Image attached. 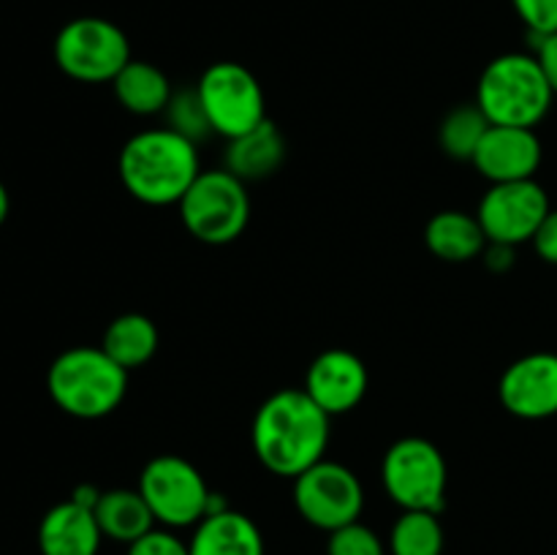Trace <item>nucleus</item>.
<instances>
[{"label":"nucleus","mask_w":557,"mask_h":555,"mask_svg":"<svg viewBox=\"0 0 557 555\" xmlns=\"http://www.w3.org/2000/svg\"><path fill=\"white\" fill-rule=\"evenodd\" d=\"M330 414L305 390H281L267 397L253 417L250 441L267 471L297 479L324 460L330 446Z\"/></svg>","instance_id":"obj_1"},{"label":"nucleus","mask_w":557,"mask_h":555,"mask_svg":"<svg viewBox=\"0 0 557 555\" xmlns=\"http://www.w3.org/2000/svg\"><path fill=\"white\" fill-rule=\"evenodd\" d=\"M117 172L123 188L141 205H180L185 190L201 174L199 150H196V141L169 125L139 131L120 150Z\"/></svg>","instance_id":"obj_2"},{"label":"nucleus","mask_w":557,"mask_h":555,"mask_svg":"<svg viewBox=\"0 0 557 555\" xmlns=\"http://www.w3.org/2000/svg\"><path fill=\"white\" fill-rule=\"evenodd\" d=\"M54 406L76 419L109 417L128 392V370L101 346H76L54 357L47 373Z\"/></svg>","instance_id":"obj_3"},{"label":"nucleus","mask_w":557,"mask_h":555,"mask_svg":"<svg viewBox=\"0 0 557 555\" xmlns=\"http://www.w3.org/2000/svg\"><path fill=\"white\" fill-rule=\"evenodd\" d=\"M553 101L555 92L533 52L498 54L479 76L476 103L493 125L536 128Z\"/></svg>","instance_id":"obj_4"},{"label":"nucleus","mask_w":557,"mask_h":555,"mask_svg":"<svg viewBox=\"0 0 557 555\" xmlns=\"http://www.w3.org/2000/svg\"><path fill=\"white\" fill-rule=\"evenodd\" d=\"M177 207L190 237L207 245L234 243L250 221L248 188L228 169H201Z\"/></svg>","instance_id":"obj_5"},{"label":"nucleus","mask_w":557,"mask_h":555,"mask_svg":"<svg viewBox=\"0 0 557 555\" xmlns=\"http://www.w3.org/2000/svg\"><path fill=\"white\" fill-rule=\"evenodd\" d=\"M54 63L65 76L85 85L114 82L131 63V41L114 22L103 16H76L54 36Z\"/></svg>","instance_id":"obj_6"},{"label":"nucleus","mask_w":557,"mask_h":555,"mask_svg":"<svg viewBox=\"0 0 557 555\" xmlns=\"http://www.w3.org/2000/svg\"><path fill=\"white\" fill-rule=\"evenodd\" d=\"M381 482L403 511H435L446 504L449 468L438 446L419 435L395 441L381 462Z\"/></svg>","instance_id":"obj_7"},{"label":"nucleus","mask_w":557,"mask_h":555,"mask_svg":"<svg viewBox=\"0 0 557 555\" xmlns=\"http://www.w3.org/2000/svg\"><path fill=\"white\" fill-rule=\"evenodd\" d=\"M139 493L163 528L199 526L212 501V490L199 468L177 455L152 457L141 468Z\"/></svg>","instance_id":"obj_8"},{"label":"nucleus","mask_w":557,"mask_h":555,"mask_svg":"<svg viewBox=\"0 0 557 555\" xmlns=\"http://www.w3.org/2000/svg\"><path fill=\"white\" fill-rule=\"evenodd\" d=\"M199 101L210 120L212 134H221L223 139L243 136L245 131L256 128L267 120V103L261 82L253 71L234 60H218L201 74Z\"/></svg>","instance_id":"obj_9"},{"label":"nucleus","mask_w":557,"mask_h":555,"mask_svg":"<svg viewBox=\"0 0 557 555\" xmlns=\"http://www.w3.org/2000/svg\"><path fill=\"white\" fill-rule=\"evenodd\" d=\"M294 506L319 531L357 522L364 506V490L357 473L335 460H321L294 479Z\"/></svg>","instance_id":"obj_10"},{"label":"nucleus","mask_w":557,"mask_h":555,"mask_svg":"<svg viewBox=\"0 0 557 555\" xmlns=\"http://www.w3.org/2000/svg\"><path fill=\"white\" fill-rule=\"evenodd\" d=\"M549 210L553 207L547 190L536 180H517L490 185L479 201L476 218L487 234V243L515 248L520 243H531Z\"/></svg>","instance_id":"obj_11"},{"label":"nucleus","mask_w":557,"mask_h":555,"mask_svg":"<svg viewBox=\"0 0 557 555\" xmlns=\"http://www.w3.org/2000/svg\"><path fill=\"white\" fill-rule=\"evenodd\" d=\"M498 397L511 417L539 422L557 414V354L533 351L515 359L498 381Z\"/></svg>","instance_id":"obj_12"},{"label":"nucleus","mask_w":557,"mask_h":555,"mask_svg":"<svg viewBox=\"0 0 557 555\" xmlns=\"http://www.w3.org/2000/svg\"><path fill=\"white\" fill-rule=\"evenodd\" d=\"M542 158L544 150L536 128L490 125L471 163L490 183H517V180H536Z\"/></svg>","instance_id":"obj_13"},{"label":"nucleus","mask_w":557,"mask_h":555,"mask_svg":"<svg viewBox=\"0 0 557 555\" xmlns=\"http://www.w3.org/2000/svg\"><path fill=\"white\" fill-rule=\"evenodd\" d=\"M370 375L362 359L346 348H330L310 362L305 375V392L330 417L351 411L368 395Z\"/></svg>","instance_id":"obj_14"},{"label":"nucleus","mask_w":557,"mask_h":555,"mask_svg":"<svg viewBox=\"0 0 557 555\" xmlns=\"http://www.w3.org/2000/svg\"><path fill=\"white\" fill-rule=\"evenodd\" d=\"M101 526L90 506L74 498L54 504L38 522V550L41 555H98Z\"/></svg>","instance_id":"obj_15"},{"label":"nucleus","mask_w":557,"mask_h":555,"mask_svg":"<svg viewBox=\"0 0 557 555\" xmlns=\"http://www.w3.org/2000/svg\"><path fill=\"white\" fill-rule=\"evenodd\" d=\"M283 161H286V139L281 128L267 118L243 136L228 139L223 169L237 174L243 183H253V180L272 177L283 166Z\"/></svg>","instance_id":"obj_16"},{"label":"nucleus","mask_w":557,"mask_h":555,"mask_svg":"<svg viewBox=\"0 0 557 555\" xmlns=\"http://www.w3.org/2000/svg\"><path fill=\"white\" fill-rule=\"evenodd\" d=\"M188 547L190 555H264V536L248 515L226 506L194 528Z\"/></svg>","instance_id":"obj_17"},{"label":"nucleus","mask_w":557,"mask_h":555,"mask_svg":"<svg viewBox=\"0 0 557 555\" xmlns=\"http://www.w3.org/2000/svg\"><path fill=\"white\" fill-rule=\"evenodd\" d=\"M424 243L430 254L444 261H455V264L476 259L490 245L479 218L462 210H444L430 218L424 229Z\"/></svg>","instance_id":"obj_18"},{"label":"nucleus","mask_w":557,"mask_h":555,"mask_svg":"<svg viewBox=\"0 0 557 555\" xmlns=\"http://www.w3.org/2000/svg\"><path fill=\"white\" fill-rule=\"evenodd\" d=\"M92 511H96V520L101 526L103 536L120 544H134L136 539H141L147 531L156 528V517H152L139 488L101 490V498H98Z\"/></svg>","instance_id":"obj_19"},{"label":"nucleus","mask_w":557,"mask_h":555,"mask_svg":"<svg viewBox=\"0 0 557 555\" xmlns=\"http://www.w3.org/2000/svg\"><path fill=\"white\" fill-rule=\"evenodd\" d=\"M114 98L120 107L128 109L131 114H161L166 112L174 90L169 76L158 65L147 60H131L117 76H114Z\"/></svg>","instance_id":"obj_20"},{"label":"nucleus","mask_w":557,"mask_h":555,"mask_svg":"<svg viewBox=\"0 0 557 555\" xmlns=\"http://www.w3.org/2000/svg\"><path fill=\"white\" fill-rule=\"evenodd\" d=\"M101 348L131 373L150 362L158 351V326L145 313H123L107 326Z\"/></svg>","instance_id":"obj_21"},{"label":"nucleus","mask_w":557,"mask_h":555,"mask_svg":"<svg viewBox=\"0 0 557 555\" xmlns=\"http://www.w3.org/2000/svg\"><path fill=\"white\" fill-rule=\"evenodd\" d=\"M392 555H441L444 526L435 511H403L389 533Z\"/></svg>","instance_id":"obj_22"},{"label":"nucleus","mask_w":557,"mask_h":555,"mask_svg":"<svg viewBox=\"0 0 557 555\" xmlns=\"http://www.w3.org/2000/svg\"><path fill=\"white\" fill-rule=\"evenodd\" d=\"M490 125L493 123L479 109V103H462V107L451 109L444 118V123H441V147H444L446 156L460 158V161H473Z\"/></svg>","instance_id":"obj_23"},{"label":"nucleus","mask_w":557,"mask_h":555,"mask_svg":"<svg viewBox=\"0 0 557 555\" xmlns=\"http://www.w3.org/2000/svg\"><path fill=\"white\" fill-rule=\"evenodd\" d=\"M166 120H169V128L177 131V134L188 136L190 141H199L205 139L207 134H212L210 128V120H207L205 107L199 101V92L196 90H183V92H174L172 101L166 107Z\"/></svg>","instance_id":"obj_24"},{"label":"nucleus","mask_w":557,"mask_h":555,"mask_svg":"<svg viewBox=\"0 0 557 555\" xmlns=\"http://www.w3.org/2000/svg\"><path fill=\"white\" fill-rule=\"evenodd\" d=\"M326 555H386V544L364 522H348L330 533Z\"/></svg>","instance_id":"obj_25"},{"label":"nucleus","mask_w":557,"mask_h":555,"mask_svg":"<svg viewBox=\"0 0 557 555\" xmlns=\"http://www.w3.org/2000/svg\"><path fill=\"white\" fill-rule=\"evenodd\" d=\"M511 5L531 36L557 33V0H511Z\"/></svg>","instance_id":"obj_26"},{"label":"nucleus","mask_w":557,"mask_h":555,"mask_svg":"<svg viewBox=\"0 0 557 555\" xmlns=\"http://www.w3.org/2000/svg\"><path fill=\"white\" fill-rule=\"evenodd\" d=\"M128 555H190V547L169 528H152L134 544H128Z\"/></svg>","instance_id":"obj_27"},{"label":"nucleus","mask_w":557,"mask_h":555,"mask_svg":"<svg viewBox=\"0 0 557 555\" xmlns=\"http://www.w3.org/2000/svg\"><path fill=\"white\" fill-rule=\"evenodd\" d=\"M531 38H533V58L539 60L549 87H553V92L557 96V33H549V36H531Z\"/></svg>","instance_id":"obj_28"},{"label":"nucleus","mask_w":557,"mask_h":555,"mask_svg":"<svg viewBox=\"0 0 557 555\" xmlns=\"http://www.w3.org/2000/svg\"><path fill=\"white\" fill-rule=\"evenodd\" d=\"M533 248L547 264H557V210H549L539 232L533 234Z\"/></svg>","instance_id":"obj_29"},{"label":"nucleus","mask_w":557,"mask_h":555,"mask_svg":"<svg viewBox=\"0 0 557 555\" xmlns=\"http://www.w3.org/2000/svg\"><path fill=\"white\" fill-rule=\"evenodd\" d=\"M9 212H11V196H9V188L3 185V180H0V226L9 221Z\"/></svg>","instance_id":"obj_30"}]
</instances>
